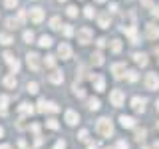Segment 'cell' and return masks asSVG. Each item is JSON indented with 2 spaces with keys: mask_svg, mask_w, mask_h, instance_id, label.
Listing matches in <instances>:
<instances>
[{
  "mask_svg": "<svg viewBox=\"0 0 159 149\" xmlns=\"http://www.w3.org/2000/svg\"><path fill=\"white\" fill-rule=\"evenodd\" d=\"M123 99H125V96H123L121 89H113V92L109 93V102H111V106H116V107L123 106Z\"/></svg>",
  "mask_w": 159,
  "mask_h": 149,
  "instance_id": "7a4b0ae2",
  "label": "cell"
},
{
  "mask_svg": "<svg viewBox=\"0 0 159 149\" xmlns=\"http://www.w3.org/2000/svg\"><path fill=\"white\" fill-rule=\"evenodd\" d=\"M92 36H93V34H92V30H89V28H82V30L78 32V40H80L82 44H88L89 40H92Z\"/></svg>",
  "mask_w": 159,
  "mask_h": 149,
  "instance_id": "52a82bcc",
  "label": "cell"
},
{
  "mask_svg": "<svg viewBox=\"0 0 159 149\" xmlns=\"http://www.w3.org/2000/svg\"><path fill=\"white\" fill-rule=\"evenodd\" d=\"M155 149H159V143H155Z\"/></svg>",
  "mask_w": 159,
  "mask_h": 149,
  "instance_id": "11a10c76",
  "label": "cell"
},
{
  "mask_svg": "<svg viewBox=\"0 0 159 149\" xmlns=\"http://www.w3.org/2000/svg\"><path fill=\"white\" fill-rule=\"evenodd\" d=\"M147 38L149 40H157L159 38V26H155V24H147Z\"/></svg>",
  "mask_w": 159,
  "mask_h": 149,
  "instance_id": "30bf717a",
  "label": "cell"
},
{
  "mask_svg": "<svg viewBox=\"0 0 159 149\" xmlns=\"http://www.w3.org/2000/svg\"><path fill=\"white\" fill-rule=\"evenodd\" d=\"M30 20L34 24H40L44 20V10L42 8H30Z\"/></svg>",
  "mask_w": 159,
  "mask_h": 149,
  "instance_id": "8992f818",
  "label": "cell"
},
{
  "mask_svg": "<svg viewBox=\"0 0 159 149\" xmlns=\"http://www.w3.org/2000/svg\"><path fill=\"white\" fill-rule=\"evenodd\" d=\"M4 60H6V62H8L10 70H12L14 74H16L18 70H20V62H18V60L14 58V56H12V54H10V52H4Z\"/></svg>",
  "mask_w": 159,
  "mask_h": 149,
  "instance_id": "5b68a950",
  "label": "cell"
},
{
  "mask_svg": "<svg viewBox=\"0 0 159 149\" xmlns=\"http://www.w3.org/2000/svg\"><path fill=\"white\" fill-rule=\"evenodd\" d=\"M109 48H111L113 54H117L119 50H121V42H119V40H111V46H109Z\"/></svg>",
  "mask_w": 159,
  "mask_h": 149,
  "instance_id": "83f0119b",
  "label": "cell"
},
{
  "mask_svg": "<svg viewBox=\"0 0 159 149\" xmlns=\"http://www.w3.org/2000/svg\"><path fill=\"white\" fill-rule=\"evenodd\" d=\"M4 4L8 8H14V6H18V0H4Z\"/></svg>",
  "mask_w": 159,
  "mask_h": 149,
  "instance_id": "ab89813d",
  "label": "cell"
},
{
  "mask_svg": "<svg viewBox=\"0 0 159 149\" xmlns=\"http://www.w3.org/2000/svg\"><path fill=\"white\" fill-rule=\"evenodd\" d=\"M131 107L135 109V111H143V109H145V99L143 97H133L131 99Z\"/></svg>",
  "mask_w": 159,
  "mask_h": 149,
  "instance_id": "8fae6325",
  "label": "cell"
},
{
  "mask_svg": "<svg viewBox=\"0 0 159 149\" xmlns=\"http://www.w3.org/2000/svg\"><path fill=\"white\" fill-rule=\"evenodd\" d=\"M8 102H10V97H8V96H0V113H2V115H6Z\"/></svg>",
  "mask_w": 159,
  "mask_h": 149,
  "instance_id": "ac0fdd59",
  "label": "cell"
},
{
  "mask_svg": "<svg viewBox=\"0 0 159 149\" xmlns=\"http://www.w3.org/2000/svg\"><path fill=\"white\" fill-rule=\"evenodd\" d=\"M54 149H66V141H58V143H56V147H54Z\"/></svg>",
  "mask_w": 159,
  "mask_h": 149,
  "instance_id": "f6af8a7d",
  "label": "cell"
},
{
  "mask_svg": "<svg viewBox=\"0 0 159 149\" xmlns=\"http://www.w3.org/2000/svg\"><path fill=\"white\" fill-rule=\"evenodd\" d=\"M18 111L22 113V115H32V113H34V107H32V103H20V106H18Z\"/></svg>",
  "mask_w": 159,
  "mask_h": 149,
  "instance_id": "9a60e30c",
  "label": "cell"
},
{
  "mask_svg": "<svg viewBox=\"0 0 159 149\" xmlns=\"http://www.w3.org/2000/svg\"><path fill=\"white\" fill-rule=\"evenodd\" d=\"M44 62H46L48 68H54V66H56V60H54V56H46V60H44Z\"/></svg>",
  "mask_w": 159,
  "mask_h": 149,
  "instance_id": "836d02e7",
  "label": "cell"
},
{
  "mask_svg": "<svg viewBox=\"0 0 159 149\" xmlns=\"http://www.w3.org/2000/svg\"><path fill=\"white\" fill-rule=\"evenodd\" d=\"M88 149H96V145H89V147H88Z\"/></svg>",
  "mask_w": 159,
  "mask_h": 149,
  "instance_id": "f5cc1de1",
  "label": "cell"
},
{
  "mask_svg": "<svg viewBox=\"0 0 159 149\" xmlns=\"http://www.w3.org/2000/svg\"><path fill=\"white\" fill-rule=\"evenodd\" d=\"M92 64L102 66V64H103V54H102V52H93V54H92Z\"/></svg>",
  "mask_w": 159,
  "mask_h": 149,
  "instance_id": "ffe728a7",
  "label": "cell"
},
{
  "mask_svg": "<svg viewBox=\"0 0 159 149\" xmlns=\"http://www.w3.org/2000/svg\"><path fill=\"white\" fill-rule=\"evenodd\" d=\"M4 135V127H0V137H2Z\"/></svg>",
  "mask_w": 159,
  "mask_h": 149,
  "instance_id": "816d5d0a",
  "label": "cell"
},
{
  "mask_svg": "<svg viewBox=\"0 0 159 149\" xmlns=\"http://www.w3.org/2000/svg\"><path fill=\"white\" fill-rule=\"evenodd\" d=\"M0 149H12L10 145H6V143H4V145H0Z\"/></svg>",
  "mask_w": 159,
  "mask_h": 149,
  "instance_id": "f907efd6",
  "label": "cell"
},
{
  "mask_svg": "<svg viewBox=\"0 0 159 149\" xmlns=\"http://www.w3.org/2000/svg\"><path fill=\"white\" fill-rule=\"evenodd\" d=\"M153 16H157V18H159V6L153 8Z\"/></svg>",
  "mask_w": 159,
  "mask_h": 149,
  "instance_id": "681fc988",
  "label": "cell"
},
{
  "mask_svg": "<svg viewBox=\"0 0 159 149\" xmlns=\"http://www.w3.org/2000/svg\"><path fill=\"white\" fill-rule=\"evenodd\" d=\"M155 54H157V58H159V48H157V50H155Z\"/></svg>",
  "mask_w": 159,
  "mask_h": 149,
  "instance_id": "db71d44e",
  "label": "cell"
},
{
  "mask_svg": "<svg viewBox=\"0 0 159 149\" xmlns=\"http://www.w3.org/2000/svg\"><path fill=\"white\" fill-rule=\"evenodd\" d=\"M96 2H106V0H96Z\"/></svg>",
  "mask_w": 159,
  "mask_h": 149,
  "instance_id": "6f0895ef",
  "label": "cell"
},
{
  "mask_svg": "<svg viewBox=\"0 0 159 149\" xmlns=\"http://www.w3.org/2000/svg\"><path fill=\"white\" fill-rule=\"evenodd\" d=\"M119 123H121V127H127V129L135 127V119H133V117H127V115H121V117H119Z\"/></svg>",
  "mask_w": 159,
  "mask_h": 149,
  "instance_id": "4fadbf2b",
  "label": "cell"
},
{
  "mask_svg": "<svg viewBox=\"0 0 159 149\" xmlns=\"http://www.w3.org/2000/svg\"><path fill=\"white\" fill-rule=\"evenodd\" d=\"M74 89H76V96H78V97H84V96H86V92H84L82 88H78V86H76Z\"/></svg>",
  "mask_w": 159,
  "mask_h": 149,
  "instance_id": "b9f144b4",
  "label": "cell"
},
{
  "mask_svg": "<svg viewBox=\"0 0 159 149\" xmlns=\"http://www.w3.org/2000/svg\"><path fill=\"white\" fill-rule=\"evenodd\" d=\"M62 2H64V0H62Z\"/></svg>",
  "mask_w": 159,
  "mask_h": 149,
  "instance_id": "91938a15",
  "label": "cell"
},
{
  "mask_svg": "<svg viewBox=\"0 0 159 149\" xmlns=\"http://www.w3.org/2000/svg\"><path fill=\"white\" fill-rule=\"evenodd\" d=\"M137 72H135V70H129V72H127V79H129V82H137Z\"/></svg>",
  "mask_w": 159,
  "mask_h": 149,
  "instance_id": "4dcf8cb0",
  "label": "cell"
},
{
  "mask_svg": "<svg viewBox=\"0 0 159 149\" xmlns=\"http://www.w3.org/2000/svg\"><path fill=\"white\" fill-rule=\"evenodd\" d=\"M16 78H14V76H6V78H4V86H6V88H10V89H12V88H16Z\"/></svg>",
  "mask_w": 159,
  "mask_h": 149,
  "instance_id": "44dd1931",
  "label": "cell"
},
{
  "mask_svg": "<svg viewBox=\"0 0 159 149\" xmlns=\"http://www.w3.org/2000/svg\"><path fill=\"white\" fill-rule=\"evenodd\" d=\"M60 24H62V20H60L58 16H54L52 20H50V28H52V30H60V28H62Z\"/></svg>",
  "mask_w": 159,
  "mask_h": 149,
  "instance_id": "d4e9b609",
  "label": "cell"
},
{
  "mask_svg": "<svg viewBox=\"0 0 159 149\" xmlns=\"http://www.w3.org/2000/svg\"><path fill=\"white\" fill-rule=\"evenodd\" d=\"M96 129H98V133H99L102 137H109V135L113 133V123L109 121L107 117H102V119H98Z\"/></svg>",
  "mask_w": 159,
  "mask_h": 149,
  "instance_id": "6da1fadb",
  "label": "cell"
},
{
  "mask_svg": "<svg viewBox=\"0 0 159 149\" xmlns=\"http://www.w3.org/2000/svg\"><path fill=\"white\" fill-rule=\"evenodd\" d=\"M24 42H34V32H30V30H28V32H24Z\"/></svg>",
  "mask_w": 159,
  "mask_h": 149,
  "instance_id": "e575fe53",
  "label": "cell"
},
{
  "mask_svg": "<svg viewBox=\"0 0 159 149\" xmlns=\"http://www.w3.org/2000/svg\"><path fill=\"white\" fill-rule=\"evenodd\" d=\"M18 26H20L18 20H14V18H8V20H6V28H8V30H14V28H18Z\"/></svg>",
  "mask_w": 159,
  "mask_h": 149,
  "instance_id": "484cf974",
  "label": "cell"
},
{
  "mask_svg": "<svg viewBox=\"0 0 159 149\" xmlns=\"http://www.w3.org/2000/svg\"><path fill=\"white\" fill-rule=\"evenodd\" d=\"M145 88L147 89H157L159 88V76H157V74H147V76H145Z\"/></svg>",
  "mask_w": 159,
  "mask_h": 149,
  "instance_id": "277c9868",
  "label": "cell"
},
{
  "mask_svg": "<svg viewBox=\"0 0 159 149\" xmlns=\"http://www.w3.org/2000/svg\"><path fill=\"white\" fill-rule=\"evenodd\" d=\"M155 107H157V109H159V102H157V103H155Z\"/></svg>",
  "mask_w": 159,
  "mask_h": 149,
  "instance_id": "9f6ffc18",
  "label": "cell"
},
{
  "mask_svg": "<svg viewBox=\"0 0 159 149\" xmlns=\"http://www.w3.org/2000/svg\"><path fill=\"white\" fill-rule=\"evenodd\" d=\"M92 82H96V92H103L106 89V79H103V76H92Z\"/></svg>",
  "mask_w": 159,
  "mask_h": 149,
  "instance_id": "7c38bea8",
  "label": "cell"
},
{
  "mask_svg": "<svg viewBox=\"0 0 159 149\" xmlns=\"http://www.w3.org/2000/svg\"><path fill=\"white\" fill-rule=\"evenodd\" d=\"M26 62H28V68L32 70V72H40V56L34 52H30L26 56Z\"/></svg>",
  "mask_w": 159,
  "mask_h": 149,
  "instance_id": "3957f363",
  "label": "cell"
},
{
  "mask_svg": "<svg viewBox=\"0 0 159 149\" xmlns=\"http://www.w3.org/2000/svg\"><path fill=\"white\" fill-rule=\"evenodd\" d=\"M46 125L50 127V129H58L60 125H58V121H56V119H48V121H46Z\"/></svg>",
  "mask_w": 159,
  "mask_h": 149,
  "instance_id": "8d00e7d4",
  "label": "cell"
},
{
  "mask_svg": "<svg viewBox=\"0 0 159 149\" xmlns=\"http://www.w3.org/2000/svg\"><path fill=\"white\" fill-rule=\"evenodd\" d=\"M48 79H50L52 84H62V82H64V74L58 72V70H54V72L48 76Z\"/></svg>",
  "mask_w": 159,
  "mask_h": 149,
  "instance_id": "5bb4252c",
  "label": "cell"
},
{
  "mask_svg": "<svg viewBox=\"0 0 159 149\" xmlns=\"http://www.w3.org/2000/svg\"><path fill=\"white\" fill-rule=\"evenodd\" d=\"M145 135H147L145 129H135V141H143V139H145Z\"/></svg>",
  "mask_w": 159,
  "mask_h": 149,
  "instance_id": "4316f807",
  "label": "cell"
},
{
  "mask_svg": "<svg viewBox=\"0 0 159 149\" xmlns=\"http://www.w3.org/2000/svg\"><path fill=\"white\" fill-rule=\"evenodd\" d=\"M64 34H66V36L70 38V36H72V34H74V28L70 26V24H66V26H64Z\"/></svg>",
  "mask_w": 159,
  "mask_h": 149,
  "instance_id": "f35d334b",
  "label": "cell"
},
{
  "mask_svg": "<svg viewBox=\"0 0 159 149\" xmlns=\"http://www.w3.org/2000/svg\"><path fill=\"white\" fill-rule=\"evenodd\" d=\"M78 121H80V115L76 111H72V109H68V111H66V123H68V125H76Z\"/></svg>",
  "mask_w": 159,
  "mask_h": 149,
  "instance_id": "9c48e42d",
  "label": "cell"
},
{
  "mask_svg": "<svg viewBox=\"0 0 159 149\" xmlns=\"http://www.w3.org/2000/svg\"><path fill=\"white\" fill-rule=\"evenodd\" d=\"M141 4H143V6H145V8H151L153 0H141Z\"/></svg>",
  "mask_w": 159,
  "mask_h": 149,
  "instance_id": "bcb514c9",
  "label": "cell"
},
{
  "mask_svg": "<svg viewBox=\"0 0 159 149\" xmlns=\"http://www.w3.org/2000/svg\"><path fill=\"white\" fill-rule=\"evenodd\" d=\"M38 111L46 113V99H40V102H38Z\"/></svg>",
  "mask_w": 159,
  "mask_h": 149,
  "instance_id": "74e56055",
  "label": "cell"
},
{
  "mask_svg": "<svg viewBox=\"0 0 159 149\" xmlns=\"http://www.w3.org/2000/svg\"><path fill=\"white\" fill-rule=\"evenodd\" d=\"M58 54H60L62 60H70V58H72V48H70L68 44H60V46H58Z\"/></svg>",
  "mask_w": 159,
  "mask_h": 149,
  "instance_id": "ba28073f",
  "label": "cell"
},
{
  "mask_svg": "<svg viewBox=\"0 0 159 149\" xmlns=\"http://www.w3.org/2000/svg\"><path fill=\"white\" fill-rule=\"evenodd\" d=\"M123 32L131 38L133 44H137V30H135V26H125V28H123Z\"/></svg>",
  "mask_w": 159,
  "mask_h": 149,
  "instance_id": "2e32d148",
  "label": "cell"
},
{
  "mask_svg": "<svg viewBox=\"0 0 159 149\" xmlns=\"http://www.w3.org/2000/svg\"><path fill=\"white\" fill-rule=\"evenodd\" d=\"M14 40L8 36V34H0V44H4V46H8V44H12Z\"/></svg>",
  "mask_w": 159,
  "mask_h": 149,
  "instance_id": "f1b7e54d",
  "label": "cell"
},
{
  "mask_svg": "<svg viewBox=\"0 0 159 149\" xmlns=\"http://www.w3.org/2000/svg\"><path fill=\"white\" fill-rule=\"evenodd\" d=\"M40 46H42V48H50V46H52V38H50V36H40Z\"/></svg>",
  "mask_w": 159,
  "mask_h": 149,
  "instance_id": "603a6c76",
  "label": "cell"
},
{
  "mask_svg": "<svg viewBox=\"0 0 159 149\" xmlns=\"http://www.w3.org/2000/svg\"><path fill=\"white\" fill-rule=\"evenodd\" d=\"M24 20H26V12H24V10H22V12H20V14H18V22H20V24H22V22H24Z\"/></svg>",
  "mask_w": 159,
  "mask_h": 149,
  "instance_id": "ee69618b",
  "label": "cell"
},
{
  "mask_svg": "<svg viewBox=\"0 0 159 149\" xmlns=\"http://www.w3.org/2000/svg\"><path fill=\"white\" fill-rule=\"evenodd\" d=\"M98 48H103V46H106V40H103V38H98Z\"/></svg>",
  "mask_w": 159,
  "mask_h": 149,
  "instance_id": "7dc6e473",
  "label": "cell"
},
{
  "mask_svg": "<svg viewBox=\"0 0 159 149\" xmlns=\"http://www.w3.org/2000/svg\"><path fill=\"white\" fill-rule=\"evenodd\" d=\"M157 127H159V121H157Z\"/></svg>",
  "mask_w": 159,
  "mask_h": 149,
  "instance_id": "680465c9",
  "label": "cell"
},
{
  "mask_svg": "<svg viewBox=\"0 0 159 149\" xmlns=\"http://www.w3.org/2000/svg\"><path fill=\"white\" fill-rule=\"evenodd\" d=\"M88 107L92 109V111H98V109H99V99L89 97V99H88Z\"/></svg>",
  "mask_w": 159,
  "mask_h": 149,
  "instance_id": "7402d4cb",
  "label": "cell"
},
{
  "mask_svg": "<svg viewBox=\"0 0 159 149\" xmlns=\"http://www.w3.org/2000/svg\"><path fill=\"white\" fill-rule=\"evenodd\" d=\"M117 149H129V145H127V143L125 141H117V145H116Z\"/></svg>",
  "mask_w": 159,
  "mask_h": 149,
  "instance_id": "7bdbcfd3",
  "label": "cell"
},
{
  "mask_svg": "<svg viewBox=\"0 0 159 149\" xmlns=\"http://www.w3.org/2000/svg\"><path fill=\"white\" fill-rule=\"evenodd\" d=\"M109 12H117V4H109Z\"/></svg>",
  "mask_w": 159,
  "mask_h": 149,
  "instance_id": "c3c4849f",
  "label": "cell"
},
{
  "mask_svg": "<svg viewBox=\"0 0 159 149\" xmlns=\"http://www.w3.org/2000/svg\"><path fill=\"white\" fill-rule=\"evenodd\" d=\"M111 72H113V76H116V78H121L123 72H125V64H113Z\"/></svg>",
  "mask_w": 159,
  "mask_h": 149,
  "instance_id": "e0dca14e",
  "label": "cell"
},
{
  "mask_svg": "<svg viewBox=\"0 0 159 149\" xmlns=\"http://www.w3.org/2000/svg\"><path fill=\"white\" fill-rule=\"evenodd\" d=\"M133 58H135V62L139 64V66H147V56L145 54H135Z\"/></svg>",
  "mask_w": 159,
  "mask_h": 149,
  "instance_id": "cb8c5ba5",
  "label": "cell"
},
{
  "mask_svg": "<svg viewBox=\"0 0 159 149\" xmlns=\"http://www.w3.org/2000/svg\"><path fill=\"white\" fill-rule=\"evenodd\" d=\"M109 22H111V20H109V14H102V16L98 18V24L102 28H109Z\"/></svg>",
  "mask_w": 159,
  "mask_h": 149,
  "instance_id": "d6986e66",
  "label": "cell"
},
{
  "mask_svg": "<svg viewBox=\"0 0 159 149\" xmlns=\"http://www.w3.org/2000/svg\"><path fill=\"white\" fill-rule=\"evenodd\" d=\"M30 131H32L34 135H38V133H40V125H38V123H34V125L30 127Z\"/></svg>",
  "mask_w": 159,
  "mask_h": 149,
  "instance_id": "60d3db41",
  "label": "cell"
},
{
  "mask_svg": "<svg viewBox=\"0 0 159 149\" xmlns=\"http://www.w3.org/2000/svg\"><path fill=\"white\" fill-rule=\"evenodd\" d=\"M68 16L70 18H76L78 16V8L76 6H68Z\"/></svg>",
  "mask_w": 159,
  "mask_h": 149,
  "instance_id": "d6a6232c",
  "label": "cell"
},
{
  "mask_svg": "<svg viewBox=\"0 0 159 149\" xmlns=\"http://www.w3.org/2000/svg\"><path fill=\"white\" fill-rule=\"evenodd\" d=\"M88 137H89L88 129H82V131H80V135H78V139H80V141H88Z\"/></svg>",
  "mask_w": 159,
  "mask_h": 149,
  "instance_id": "1f68e13d",
  "label": "cell"
},
{
  "mask_svg": "<svg viewBox=\"0 0 159 149\" xmlns=\"http://www.w3.org/2000/svg\"><path fill=\"white\" fill-rule=\"evenodd\" d=\"M28 92H30V93H38V84H36V82L28 84Z\"/></svg>",
  "mask_w": 159,
  "mask_h": 149,
  "instance_id": "d590c367",
  "label": "cell"
},
{
  "mask_svg": "<svg viewBox=\"0 0 159 149\" xmlns=\"http://www.w3.org/2000/svg\"><path fill=\"white\" fill-rule=\"evenodd\" d=\"M84 14H86V18H93L96 16V10H93L92 6H86L84 8Z\"/></svg>",
  "mask_w": 159,
  "mask_h": 149,
  "instance_id": "f546056e",
  "label": "cell"
}]
</instances>
